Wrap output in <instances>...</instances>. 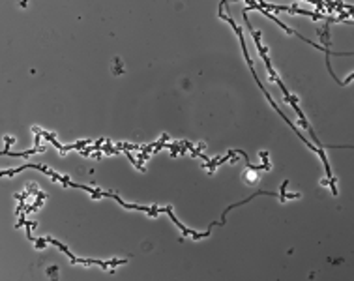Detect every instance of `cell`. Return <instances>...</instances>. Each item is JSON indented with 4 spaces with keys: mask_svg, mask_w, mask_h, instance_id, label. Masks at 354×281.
Instances as JSON below:
<instances>
[{
    "mask_svg": "<svg viewBox=\"0 0 354 281\" xmlns=\"http://www.w3.org/2000/svg\"><path fill=\"white\" fill-rule=\"evenodd\" d=\"M47 246V238H39V240H36V248L38 249H43Z\"/></svg>",
    "mask_w": 354,
    "mask_h": 281,
    "instance_id": "3957f363",
    "label": "cell"
},
{
    "mask_svg": "<svg viewBox=\"0 0 354 281\" xmlns=\"http://www.w3.org/2000/svg\"><path fill=\"white\" fill-rule=\"evenodd\" d=\"M36 152H45V146H34L26 152H9L8 156H13V158H28L30 154H36Z\"/></svg>",
    "mask_w": 354,
    "mask_h": 281,
    "instance_id": "6da1fadb",
    "label": "cell"
},
{
    "mask_svg": "<svg viewBox=\"0 0 354 281\" xmlns=\"http://www.w3.org/2000/svg\"><path fill=\"white\" fill-rule=\"evenodd\" d=\"M4 141H6V146H4V150H2V154H4V156H8V154H9V146H11V143H15V141H13L11 137H6Z\"/></svg>",
    "mask_w": 354,
    "mask_h": 281,
    "instance_id": "7a4b0ae2",
    "label": "cell"
}]
</instances>
